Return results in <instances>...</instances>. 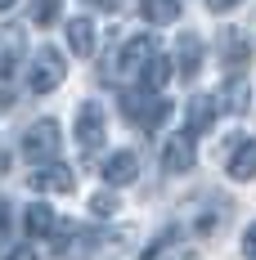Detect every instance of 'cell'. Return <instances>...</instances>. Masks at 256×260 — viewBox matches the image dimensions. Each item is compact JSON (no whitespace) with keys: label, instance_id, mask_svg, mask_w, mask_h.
<instances>
[{"label":"cell","instance_id":"obj_29","mask_svg":"<svg viewBox=\"0 0 256 260\" xmlns=\"http://www.w3.org/2000/svg\"><path fill=\"white\" fill-rule=\"evenodd\" d=\"M5 9H14V0H0V14H5Z\"/></svg>","mask_w":256,"mask_h":260},{"label":"cell","instance_id":"obj_23","mask_svg":"<svg viewBox=\"0 0 256 260\" xmlns=\"http://www.w3.org/2000/svg\"><path fill=\"white\" fill-rule=\"evenodd\" d=\"M243 256L256 260V224H247V234H243Z\"/></svg>","mask_w":256,"mask_h":260},{"label":"cell","instance_id":"obj_27","mask_svg":"<svg viewBox=\"0 0 256 260\" xmlns=\"http://www.w3.org/2000/svg\"><path fill=\"white\" fill-rule=\"evenodd\" d=\"M90 5H95V9H117L122 0H90Z\"/></svg>","mask_w":256,"mask_h":260},{"label":"cell","instance_id":"obj_22","mask_svg":"<svg viewBox=\"0 0 256 260\" xmlns=\"http://www.w3.org/2000/svg\"><path fill=\"white\" fill-rule=\"evenodd\" d=\"M90 211H95V215H103V220H108V215H112V211H117V198H112V193H95V202H90Z\"/></svg>","mask_w":256,"mask_h":260},{"label":"cell","instance_id":"obj_25","mask_svg":"<svg viewBox=\"0 0 256 260\" xmlns=\"http://www.w3.org/2000/svg\"><path fill=\"white\" fill-rule=\"evenodd\" d=\"M5 260H36V251H32V247H14Z\"/></svg>","mask_w":256,"mask_h":260},{"label":"cell","instance_id":"obj_26","mask_svg":"<svg viewBox=\"0 0 256 260\" xmlns=\"http://www.w3.org/2000/svg\"><path fill=\"white\" fill-rule=\"evenodd\" d=\"M5 229H9V207L0 202V238H5Z\"/></svg>","mask_w":256,"mask_h":260},{"label":"cell","instance_id":"obj_21","mask_svg":"<svg viewBox=\"0 0 256 260\" xmlns=\"http://www.w3.org/2000/svg\"><path fill=\"white\" fill-rule=\"evenodd\" d=\"M59 14H63L59 0H36V5H32V27H54Z\"/></svg>","mask_w":256,"mask_h":260},{"label":"cell","instance_id":"obj_7","mask_svg":"<svg viewBox=\"0 0 256 260\" xmlns=\"http://www.w3.org/2000/svg\"><path fill=\"white\" fill-rule=\"evenodd\" d=\"M193 166V135H176L162 144V171L166 175H184Z\"/></svg>","mask_w":256,"mask_h":260},{"label":"cell","instance_id":"obj_1","mask_svg":"<svg viewBox=\"0 0 256 260\" xmlns=\"http://www.w3.org/2000/svg\"><path fill=\"white\" fill-rule=\"evenodd\" d=\"M157 54H162V50H157L153 36H130L126 45H122V54H117V63H108V81H135V77H144Z\"/></svg>","mask_w":256,"mask_h":260},{"label":"cell","instance_id":"obj_13","mask_svg":"<svg viewBox=\"0 0 256 260\" xmlns=\"http://www.w3.org/2000/svg\"><path fill=\"white\" fill-rule=\"evenodd\" d=\"M247 104H252V85H247V77H230V81H225V90H220V108L234 112V117H243Z\"/></svg>","mask_w":256,"mask_h":260},{"label":"cell","instance_id":"obj_8","mask_svg":"<svg viewBox=\"0 0 256 260\" xmlns=\"http://www.w3.org/2000/svg\"><path fill=\"white\" fill-rule=\"evenodd\" d=\"M198 68H203V41H198L193 31H180V41H176V72L184 81H193Z\"/></svg>","mask_w":256,"mask_h":260},{"label":"cell","instance_id":"obj_4","mask_svg":"<svg viewBox=\"0 0 256 260\" xmlns=\"http://www.w3.org/2000/svg\"><path fill=\"white\" fill-rule=\"evenodd\" d=\"M103 135H108L103 108L95 104V99H86V104L77 108V144H81V153L95 157V153H99V144H103Z\"/></svg>","mask_w":256,"mask_h":260},{"label":"cell","instance_id":"obj_24","mask_svg":"<svg viewBox=\"0 0 256 260\" xmlns=\"http://www.w3.org/2000/svg\"><path fill=\"white\" fill-rule=\"evenodd\" d=\"M234 5H243V0H207V9H211V14H230Z\"/></svg>","mask_w":256,"mask_h":260},{"label":"cell","instance_id":"obj_6","mask_svg":"<svg viewBox=\"0 0 256 260\" xmlns=\"http://www.w3.org/2000/svg\"><path fill=\"white\" fill-rule=\"evenodd\" d=\"M220 63L230 68L234 77L252 63V41H247V31H238V27H230L225 36H220Z\"/></svg>","mask_w":256,"mask_h":260},{"label":"cell","instance_id":"obj_9","mask_svg":"<svg viewBox=\"0 0 256 260\" xmlns=\"http://www.w3.org/2000/svg\"><path fill=\"white\" fill-rule=\"evenodd\" d=\"M216 108H220V99H211V94H193L189 99V121H184V135H207L211 130V121H216Z\"/></svg>","mask_w":256,"mask_h":260},{"label":"cell","instance_id":"obj_19","mask_svg":"<svg viewBox=\"0 0 256 260\" xmlns=\"http://www.w3.org/2000/svg\"><path fill=\"white\" fill-rule=\"evenodd\" d=\"M139 14H144L149 23H176L180 0H139Z\"/></svg>","mask_w":256,"mask_h":260},{"label":"cell","instance_id":"obj_5","mask_svg":"<svg viewBox=\"0 0 256 260\" xmlns=\"http://www.w3.org/2000/svg\"><path fill=\"white\" fill-rule=\"evenodd\" d=\"M122 112H126L139 130H157L166 121V104H162L157 94H122Z\"/></svg>","mask_w":256,"mask_h":260},{"label":"cell","instance_id":"obj_28","mask_svg":"<svg viewBox=\"0 0 256 260\" xmlns=\"http://www.w3.org/2000/svg\"><path fill=\"white\" fill-rule=\"evenodd\" d=\"M9 104H14V94H9V90H0V112H5Z\"/></svg>","mask_w":256,"mask_h":260},{"label":"cell","instance_id":"obj_17","mask_svg":"<svg viewBox=\"0 0 256 260\" xmlns=\"http://www.w3.org/2000/svg\"><path fill=\"white\" fill-rule=\"evenodd\" d=\"M18 54H23V31H18V27H0V77L14 72Z\"/></svg>","mask_w":256,"mask_h":260},{"label":"cell","instance_id":"obj_11","mask_svg":"<svg viewBox=\"0 0 256 260\" xmlns=\"http://www.w3.org/2000/svg\"><path fill=\"white\" fill-rule=\"evenodd\" d=\"M99 171H103V180H108V184H130L135 175H139V153L122 148V153H112V157H108Z\"/></svg>","mask_w":256,"mask_h":260},{"label":"cell","instance_id":"obj_16","mask_svg":"<svg viewBox=\"0 0 256 260\" xmlns=\"http://www.w3.org/2000/svg\"><path fill=\"white\" fill-rule=\"evenodd\" d=\"M176 247H180V229H162V234L144 247V256H139V260H189V256H180Z\"/></svg>","mask_w":256,"mask_h":260},{"label":"cell","instance_id":"obj_15","mask_svg":"<svg viewBox=\"0 0 256 260\" xmlns=\"http://www.w3.org/2000/svg\"><path fill=\"white\" fill-rule=\"evenodd\" d=\"M23 229H27V238H50L54 229H59V220H54V211L45 207V202H32L27 215H23Z\"/></svg>","mask_w":256,"mask_h":260},{"label":"cell","instance_id":"obj_12","mask_svg":"<svg viewBox=\"0 0 256 260\" xmlns=\"http://www.w3.org/2000/svg\"><path fill=\"white\" fill-rule=\"evenodd\" d=\"M68 50L77 54V58H90L95 54V23L90 18H68Z\"/></svg>","mask_w":256,"mask_h":260},{"label":"cell","instance_id":"obj_14","mask_svg":"<svg viewBox=\"0 0 256 260\" xmlns=\"http://www.w3.org/2000/svg\"><path fill=\"white\" fill-rule=\"evenodd\" d=\"M230 180H256V139H243L230 153Z\"/></svg>","mask_w":256,"mask_h":260},{"label":"cell","instance_id":"obj_18","mask_svg":"<svg viewBox=\"0 0 256 260\" xmlns=\"http://www.w3.org/2000/svg\"><path fill=\"white\" fill-rule=\"evenodd\" d=\"M225 215H230V198H211V207L198 215V224H193V229L207 238V234H216V229L225 224Z\"/></svg>","mask_w":256,"mask_h":260},{"label":"cell","instance_id":"obj_10","mask_svg":"<svg viewBox=\"0 0 256 260\" xmlns=\"http://www.w3.org/2000/svg\"><path fill=\"white\" fill-rule=\"evenodd\" d=\"M32 184H36L41 193H72V188H77V175H72L68 166L50 161V166H41V171L32 175Z\"/></svg>","mask_w":256,"mask_h":260},{"label":"cell","instance_id":"obj_2","mask_svg":"<svg viewBox=\"0 0 256 260\" xmlns=\"http://www.w3.org/2000/svg\"><path fill=\"white\" fill-rule=\"evenodd\" d=\"M59 144H63V135H59V121L54 117H41L36 126H27L23 135V153L32 166H50L54 157H59Z\"/></svg>","mask_w":256,"mask_h":260},{"label":"cell","instance_id":"obj_3","mask_svg":"<svg viewBox=\"0 0 256 260\" xmlns=\"http://www.w3.org/2000/svg\"><path fill=\"white\" fill-rule=\"evenodd\" d=\"M63 77H68V58L59 50H36L32 54V68H27V90L32 94H50Z\"/></svg>","mask_w":256,"mask_h":260},{"label":"cell","instance_id":"obj_20","mask_svg":"<svg viewBox=\"0 0 256 260\" xmlns=\"http://www.w3.org/2000/svg\"><path fill=\"white\" fill-rule=\"evenodd\" d=\"M171 68H176V58H166V54H157L153 63H149V72H144V85H149V90H162V85L171 81Z\"/></svg>","mask_w":256,"mask_h":260}]
</instances>
